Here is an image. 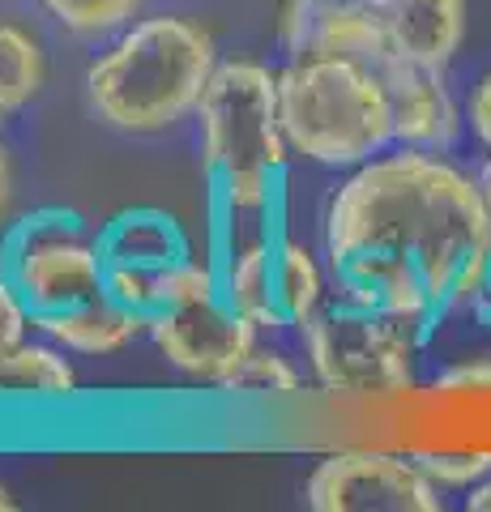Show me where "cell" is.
I'll use <instances>...</instances> for the list:
<instances>
[{
    "label": "cell",
    "mask_w": 491,
    "mask_h": 512,
    "mask_svg": "<svg viewBox=\"0 0 491 512\" xmlns=\"http://www.w3.org/2000/svg\"><path fill=\"white\" fill-rule=\"evenodd\" d=\"M483 389H491V359L453 363L436 376V393H483Z\"/></svg>",
    "instance_id": "cell-23"
},
{
    "label": "cell",
    "mask_w": 491,
    "mask_h": 512,
    "mask_svg": "<svg viewBox=\"0 0 491 512\" xmlns=\"http://www.w3.org/2000/svg\"><path fill=\"white\" fill-rule=\"evenodd\" d=\"M47 82L43 43L18 22H0V120L18 116Z\"/></svg>",
    "instance_id": "cell-18"
},
{
    "label": "cell",
    "mask_w": 491,
    "mask_h": 512,
    "mask_svg": "<svg viewBox=\"0 0 491 512\" xmlns=\"http://www.w3.org/2000/svg\"><path fill=\"white\" fill-rule=\"evenodd\" d=\"M282 133L295 158L355 171L393 141V103L380 69L346 56H287L278 69Z\"/></svg>",
    "instance_id": "cell-4"
},
{
    "label": "cell",
    "mask_w": 491,
    "mask_h": 512,
    "mask_svg": "<svg viewBox=\"0 0 491 512\" xmlns=\"http://www.w3.org/2000/svg\"><path fill=\"white\" fill-rule=\"evenodd\" d=\"M393 56L449 69L466 39V0H389Z\"/></svg>",
    "instance_id": "cell-14"
},
{
    "label": "cell",
    "mask_w": 491,
    "mask_h": 512,
    "mask_svg": "<svg viewBox=\"0 0 491 512\" xmlns=\"http://www.w3.org/2000/svg\"><path fill=\"white\" fill-rule=\"evenodd\" d=\"M419 466L432 474V483L440 491H470L474 483H483L491 474V453H449V448H423L410 453Z\"/></svg>",
    "instance_id": "cell-20"
},
{
    "label": "cell",
    "mask_w": 491,
    "mask_h": 512,
    "mask_svg": "<svg viewBox=\"0 0 491 512\" xmlns=\"http://www.w3.org/2000/svg\"><path fill=\"white\" fill-rule=\"evenodd\" d=\"M223 227L231 231V239L214 256L218 291L261 338H282L291 329L274 291V239L282 222H252L248 231L240 222H223Z\"/></svg>",
    "instance_id": "cell-11"
},
{
    "label": "cell",
    "mask_w": 491,
    "mask_h": 512,
    "mask_svg": "<svg viewBox=\"0 0 491 512\" xmlns=\"http://www.w3.org/2000/svg\"><path fill=\"white\" fill-rule=\"evenodd\" d=\"M158 274L163 269H137V265H107V278H103V291L112 295L124 308H133L137 316H154L163 308L158 299Z\"/></svg>",
    "instance_id": "cell-21"
},
{
    "label": "cell",
    "mask_w": 491,
    "mask_h": 512,
    "mask_svg": "<svg viewBox=\"0 0 491 512\" xmlns=\"http://www.w3.org/2000/svg\"><path fill=\"white\" fill-rule=\"evenodd\" d=\"M218 393L235 397V402H257V406H291V402H304L308 380L274 338H261L248 350V359L218 384Z\"/></svg>",
    "instance_id": "cell-17"
},
{
    "label": "cell",
    "mask_w": 491,
    "mask_h": 512,
    "mask_svg": "<svg viewBox=\"0 0 491 512\" xmlns=\"http://www.w3.org/2000/svg\"><path fill=\"white\" fill-rule=\"evenodd\" d=\"M278 43L287 56H346L385 69L393 60L389 0H287Z\"/></svg>",
    "instance_id": "cell-9"
},
{
    "label": "cell",
    "mask_w": 491,
    "mask_h": 512,
    "mask_svg": "<svg viewBox=\"0 0 491 512\" xmlns=\"http://www.w3.org/2000/svg\"><path fill=\"white\" fill-rule=\"evenodd\" d=\"M30 333H35V316H30L26 299L18 295V286L0 274V350L18 346Z\"/></svg>",
    "instance_id": "cell-22"
},
{
    "label": "cell",
    "mask_w": 491,
    "mask_h": 512,
    "mask_svg": "<svg viewBox=\"0 0 491 512\" xmlns=\"http://www.w3.org/2000/svg\"><path fill=\"white\" fill-rule=\"evenodd\" d=\"M321 252L338 299L410 320L432 338L470 308L491 256V214L474 175L449 154L389 146L329 192Z\"/></svg>",
    "instance_id": "cell-1"
},
{
    "label": "cell",
    "mask_w": 491,
    "mask_h": 512,
    "mask_svg": "<svg viewBox=\"0 0 491 512\" xmlns=\"http://www.w3.org/2000/svg\"><path fill=\"white\" fill-rule=\"evenodd\" d=\"M470 312H474V320H479V325L491 329V256H487V269H483L479 286H474V295H470Z\"/></svg>",
    "instance_id": "cell-26"
},
{
    "label": "cell",
    "mask_w": 491,
    "mask_h": 512,
    "mask_svg": "<svg viewBox=\"0 0 491 512\" xmlns=\"http://www.w3.org/2000/svg\"><path fill=\"white\" fill-rule=\"evenodd\" d=\"M329 265H321L304 239H295L291 231H278L274 239V291L278 303L287 312V325L299 333L329 303Z\"/></svg>",
    "instance_id": "cell-16"
},
{
    "label": "cell",
    "mask_w": 491,
    "mask_h": 512,
    "mask_svg": "<svg viewBox=\"0 0 491 512\" xmlns=\"http://www.w3.org/2000/svg\"><path fill=\"white\" fill-rule=\"evenodd\" d=\"M312 512H440L445 491L410 453L385 448H338L304 478Z\"/></svg>",
    "instance_id": "cell-7"
},
{
    "label": "cell",
    "mask_w": 491,
    "mask_h": 512,
    "mask_svg": "<svg viewBox=\"0 0 491 512\" xmlns=\"http://www.w3.org/2000/svg\"><path fill=\"white\" fill-rule=\"evenodd\" d=\"M103 261L107 265H137V269H167L193 256V244L176 218L154 205H137V210H120L99 227Z\"/></svg>",
    "instance_id": "cell-15"
},
{
    "label": "cell",
    "mask_w": 491,
    "mask_h": 512,
    "mask_svg": "<svg viewBox=\"0 0 491 512\" xmlns=\"http://www.w3.org/2000/svg\"><path fill=\"white\" fill-rule=\"evenodd\" d=\"M380 77H385L393 103V141L432 154H453L466 128V111L457 107L445 69H427V64L393 56Z\"/></svg>",
    "instance_id": "cell-10"
},
{
    "label": "cell",
    "mask_w": 491,
    "mask_h": 512,
    "mask_svg": "<svg viewBox=\"0 0 491 512\" xmlns=\"http://www.w3.org/2000/svg\"><path fill=\"white\" fill-rule=\"evenodd\" d=\"M218 60V43L201 22L180 13L137 18L86 64V103L116 133H171L197 116Z\"/></svg>",
    "instance_id": "cell-2"
},
{
    "label": "cell",
    "mask_w": 491,
    "mask_h": 512,
    "mask_svg": "<svg viewBox=\"0 0 491 512\" xmlns=\"http://www.w3.org/2000/svg\"><path fill=\"white\" fill-rule=\"evenodd\" d=\"M146 338L158 350V359H167V367L218 389L248 359V350L261 342V333L223 295H214L154 312Z\"/></svg>",
    "instance_id": "cell-8"
},
{
    "label": "cell",
    "mask_w": 491,
    "mask_h": 512,
    "mask_svg": "<svg viewBox=\"0 0 491 512\" xmlns=\"http://www.w3.org/2000/svg\"><path fill=\"white\" fill-rule=\"evenodd\" d=\"M466 128L483 141V150L491 154V73H483L474 82L470 99H466Z\"/></svg>",
    "instance_id": "cell-24"
},
{
    "label": "cell",
    "mask_w": 491,
    "mask_h": 512,
    "mask_svg": "<svg viewBox=\"0 0 491 512\" xmlns=\"http://www.w3.org/2000/svg\"><path fill=\"white\" fill-rule=\"evenodd\" d=\"M0 274L26 299L30 316H52L103 295L107 261L99 231L82 214L47 205L9 222L0 235Z\"/></svg>",
    "instance_id": "cell-6"
},
{
    "label": "cell",
    "mask_w": 491,
    "mask_h": 512,
    "mask_svg": "<svg viewBox=\"0 0 491 512\" xmlns=\"http://www.w3.org/2000/svg\"><path fill=\"white\" fill-rule=\"evenodd\" d=\"M0 512H18V495H13L5 483H0Z\"/></svg>",
    "instance_id": "cell-29"
},
{
    "label": "cell",
    "mask_w": 491,
    "mask_h": 512,
    "mask_svg": "<svg viewBox=\"0 0 491 512\" xmlns=\"http://www.w3.org/2000/svg\"><path fill=\"white\" fill-rule=\"evenodd\" d=\"M39 5L77 39H112L129 22H137L146 0H39Z\"/></svg>",
    "instance_id": "cell-19"
},
{
    "label": "cell",
    "mask_w": 491,
    "mask_h": 512,
    "mask_svg": "<svg viewBox=\"0 0 491 512\" xmlns=\"http://www.w3.org/2000/svg\"><path fill=\"white\" fill-rule=\"evenodd\" d=\"M474 184H479V197L487 205V214H491V154L479 163V171H474Z\"/></svg>",
    "instance_id": "cell-28"
},
{
    "label": "cell",
    "mask_w": 491,
    "mask_h": 512,
    "mask_svg": "<svg viewBox=\"0 0 491 512\" xmlns=\"http://www.w3.org/2000/svg\"><path fill=\"white\" fill-rule=\"evenodd\" d=\"M466 508H470V512H491V474L483 478V483H474V487H470Z\"/></svg>",
    "instance_id": "cell-27"
},
{
    "label": "cell",
    "mask_w": 491,
    "mask_h": 512,
    "mask_svg": "<svg viewBox=\"0 0 491 512\" xmlns=\"http://www.w3.org/2000/svg\"><path fill=\"white\" fill-rule=\"evenodd\" d=\"M427 333L410 320L389 312L363 308V303L338 299L325 303L304 329L308 372L329 397H351V402H385L415 389V363Z\"/></svg>",
    "instance_id": "cell-5"
},
{
    "label": "cell",
    "mask_w": 491,
    "mask_h": 512,
    "mask_svg": "<svg viewBox=\"0 0 491 512\" xmlns=\"http://www.w3.org/2000/svg\"><path fill=\"white\" fill-rule=\"evenodd\" d=\"M13 222V163H9V146L0 141V235Z\"/></svg>",
    "instance_id": "cell-25"
},
{
    "label": "cell",
    "mask_w": 491,
    "mask_h": 512,
    "mask_svg": "<svg viewBox=\"0 0 491 512\" xmlns=\"http://www.w3.org/2000/svg\"><path fill=\"white\" fill-rule=\"evenodd\" d=\"M82 389L69 350L43 333L0 350V406H65Z\"/></svg>",
    "instance_id": "cell-13"
},
{
    "label": "cell",
    "mask_w": 491,
    "mask_h": 512,
    "mask_svg": "<svg viewBox=\"0 0 491 512\" xmlns=\"http://www.w3.org/2000/svg\"><path fill=\"white\" fill-rule=\"evenodd\" d=\"M193 124L223 222H278L291 163L278 111V69L248 56H223Z\"/></svg>",
    "instance_id": "cell-3"
},
{
    "label": "cell",
    "mask_w": 491,
    "mask_h": 512,
    "mask_svg": "<svg viewBox=\"0 0 491 512\" xmlns=\"http://www.w3.org/2000/svg\"><path fill=\"white\" fill-rule=\"evenodd\" d=\"M146 329H150L146 316H137L133 308L116 303L107 291L77 303V308L35 316V333H43L47 342H56L60 350L82 355V359L120 355V350H129L137 338H146Z\"/></svg>",
    "instance_id": "cell-12"
}]
</instances>
